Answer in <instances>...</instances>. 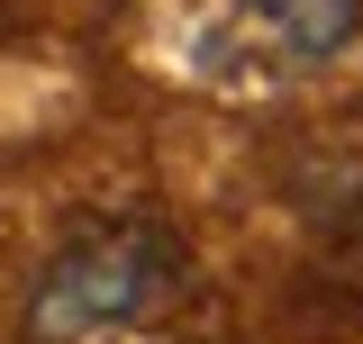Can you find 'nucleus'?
Here are the masks:
<instances>
[{
    "instance_id": "1",
    "label": "nucleus",
    "mask_w": 363,
    "mask_h": 344,
    "mask_svg": "<svg viewBox=\"0 0 363 344\" xmlns=\"http://www.w3.org/2000/svg\"><path fill=\"white\" fill-rule=\"evenodd\" d=\"M182 281H191V254L164 227H91L28 281V336L91 344L109 326H136L145 308H164Z\"/></svg>"
},
{
    "instance_id": "2",
    "label": "nucleus",
    "mask_w": 363,
    "mask_h": 344,
    "mask_svg": "<svg viewBox=\"0 0 363 344\" xmlns=\"http://www.w3.org/2000/svg\"><path fill=\"white\" fill-rule=\"evenodd\" d=\"M363 37V0H227L209 64L236 82H281V73H318Z\"/></svg>"
}]
</instances>
